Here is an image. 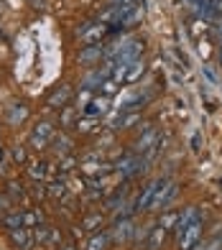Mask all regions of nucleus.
Instances as JSON below:
<instances>
[{
	"mask_svg": "<svg viewBox=\"0 0 222 250\" xmlns=\"http://www.w3.org/2000/svg\"><path fill=\"white\" fill-rule=\"evenodd\" d=\"M10 240H13L20 250H31L33 245V237L28 232V227H18V230H10Z\"/></svg>",
	"mask_w": 222,
	"mask_h": 250,
	"instance_id": "14",
	"label": "nucleus"
},
{
	"mask_svg": "<svg viewBox=\"0 0 222 250\" xmlns=\"http://www.w3.org/2000/svg\"><path fill=\"white\" fill-rule=\"evenodd\" d=\"M176 220H179V212H166V214H161V220H159V225L163 227L166 232H169V230H174V225H176Z\"/></svg>",
	"mask_w": 222,
	"mask_h": 250,
	"instance_id": "26",
	"label": "nucleus"
},
{
	"mask_svg": "<svg viewBox=\"0 0 222 250\" xmlns=\"http://www.w3.org/2000/svg\"><path fill=\"white\" fill-rule=\"evenodd\" d=\"M107 110H110V97H107V95H95L92 102L87 105V115L100 118V115H105Z\"/></svg>",
	"mask_w": 222,
	"mask_h": 250,
	"instance_id": "12",
	"label": "nucleus"
},
{
	"mask_svg": "<svg viewBox=\"0 0 222 250\" xmlns=\"http://www.w3.org/2000/svg\"><path fill=\"white\" fill-rule=\"evenodd\" d=\"M199 143H202V135L194 133V135H192V148H194V151H199Z\"/></svg>",
	"mask_w": 222,
	"mask_h": 250,
	"instance_id": "37",
	"label": "nucleus"
},
{
	"mask_svg": "<svg viewBox=\"0 0 222 250\" xmlns=\"http://www.w3.org/2000/svg\"><path fill=\"white\" fill-rule=\"evenodd\" d=\"M148 164H146V158L143 156H136V153H128V156H123L120 161L115 164V171L120 174V176H136V174H146L148 171Z\"/></svg>",
	"mask_w": 222,
	"mask_h": 250,
	"instance_id": "2",
	"label": "nucleus"
},
{
	"mask_svg": "<svg viewBox=\"0 0 222 250\" xmlns=\"http://www.w3.org/2000/svg\"><path fill=\"white\" fill-rule=\"evenodd\" d=\"M69 100H72V87H69V84H61L59 89H54V92L49 95L46 105H49L51 110H61V107L69 105Z\"/></svg>",
	"mask_w": 222,
	"mask_h": 250,
	"instance_id": "9",
	"label": "nucleus"
},
{
	"mask_svg": "<svg viewBox=\"0 0 222 250\" xmlns=\"http://www.w3.org/2000/svg\"><path fill=\"white\" fill-rule=\"evenodd\" d=\"M77 107H61V115H59V125L61 128H72V125H77V115H74Z\"/></svg>",
	"mask_w": 222,
	"mask_h": 250,
	"instance_id": "24",
	"label": "nucleus"
},
{
	"mask_svg": "<svg viewBox=\"0 0 222 250\" xmlns=\"http://www.w3.org/2000/svg\"><path fill=\"white\" fill-rule=\"evenodd\" d=\"M107 243H110V235L107 232H95L87 243V250H107Z\"/></svg>",
	"mask_w": 222,
	"mask_h": 250,
	"instance_id": "23",
	"label": "nucleus"
},
{
	"mask_svg": "<svg viewBox=\"0 0 222 250\" xmlns=\"http://www.w3.org/2000/svg\"><path fill=\"white\" fill-rule=\"evenodd\" d=\"M159 184H161V179L148 181V184L143 187V191L136 197V202H133V209H136V212H146V209H148V204H151V199H153V194H156Z\"/></svg>",
	"mask_w": 222,
	"mask_h": 250,
	"instance_id": "7",
	"label": "nucleus"
},
{
	"mask_svg": "<svg viewBox=\"0 0 222 250\" xmlns=\"http://www.w3.org/2000/svg\"><path fill=\"white\" fill-rule=\"evenodd\" d=\"M105 79H110L105 72H102V66H95V69H90L84 74V79H82V89H97V87H102V82Z\"/></svg>",
	"mask_w": 222,
	"mask_h": 250,
	"instance_id": "10",
	"label": "nucleus"
},
{
	"mask_svg": "<svg viewBox=\"0 0 222 250\" xmlns=\"http://www.w3.org/2000/svg\"><path fill=\"white\" fill-rule=\"evenodd\" d=\"M92 97H95V95L90 92V89H82V92L77 95V105H74V107L80 110V107H84V105H90V102H92Z\"/></svg>",
	"mask_w": 222,
	"mask_h": 250,
	"instance_id": "32",
	"label": "nucleus"
},
{
	"mask_svg": "<svg viewBox=\"0 0 222 250\" xmlns=\"http://www.w3.org/2000/svg\"><path fill=\"white\" fill-rule=\"evenodd\" d=\"M133 230H136V225H133V220H118L115 227H113V240L115 243H125L128 237L133 235Z\"/></svg>",
	"mask_w": 222,
	"mask_h": 250,
	"instance_id": "11",
	"label": "nucleus"
},
{
	"mask_svg": "<svg viewBox=\"0 0 222 250\" xmlns=\"http://www.w3.org/2000/svg\"><path fill=\"white\" fill-rule=\"evenodd\" d=\"M3 225L8 230H18V227H23V212H10L3 217Z\"/></svg>",
	"mask_w": 222,
	"mask_h": 250,
	"instance_id": "25",
	"label": "nucleus"
},
{
	"mask_svg": "<svg viewBox=\"0 0 222 250\" xmlns=\"http://www.w3.org/2000/svg\"><path fill=\"white\" fill-rule=\"evenodd\" d=\"M220 66H222V49H220Z\"/></svg>",
	"mask_w": 222,
	"mask_h": 250,
	"instance_id": "41",
	"label": "nucleus"
},
{
	"mask_svg": "<svg viewBox=\"0 0 222 250\" xmlns=\"http://www.w3.org/2000/svg\"><path fill=\"white\" fill-rule=\"evenodd\" d=\"M72 138L66 133H54V138H51V148L57 156H66V153H72Z\"/></svg>",
	"mask_w": 222,
	"mask_h": 250,
	"instance_id": "13",
	"label": "nucleus"
},
{
	"mask_svg": "<svg viewBox=\"0 0 222 250\" xmlns=\"http://www.w3.org/2000/svg\"><path fill=\"white\" fill-rule=\"evenodd\" d=\"M176 191H179V184H176L174 179H161V184H159V189H156V194H153L148 209H151V212L166 209V207H169V202H174Z\"/></svg>",
	"mask_w": 222,
	"mask_h": 250,
	"instance_id": "1",
	"label": "nucleus"
},
{
	"mask_svg": "<svg viewBox=\"0 0 222 250\" xmlns=\"http://www.w3.org/2000/svg\"><path fill=\"white\" fill-rule=\"evenodd\" d=\"M115 3H118V0H113V3H110V5H115Z\"/></svg>",
	"mask_w": 222,
	"mask_h": 250,
	"instance_id": "42",
	"label": "nucleus"
},
{
	"mask_svg": "<svg viewBox=\"0 0 222 250\" xmlns=\"http://www.w3.org/2000/svg\"><path fill=\"white\" fill-rule=\"evenodd\" d=\"M54 123H49V120H43V123H39L36 128H33V133H31V138H28V143L33 146L36 151H43L46 146H51V138H54Z\"/></svg>",
	"mask_w": 222,
	"mask_h": 250,
	"instance_id": "4",
	"label": "nucleus"
},
{
	"mask_svg": "<svg viewBox=\"0 0 222 250\" xmlns=\"http://www.w3.org/2000/svg\"><path fill=\"white\" fill-rule=\"evenodd\" d=\"M138 120H141V112H125V115H118V120L113 123V128L115 130H130Z\"/></svg>",
	"mask_w": 222,
	"mask_h": 250,
	"instance_id": "18",
	"label": "nucleus"
},
{
	"mask_svg": "<svg viewBox=\"0 0 222 250\" xmlns=\"http://www.w3.org/2000/svg\"><path fill=\"white\" fill-rule=\"evenodd\" d=\"M72 168H74V158H64L61 166H59V171H61V174H69Z\"/></svg>",
	"mask_w": 222,
	"mask_h": 250,
	"instance_id": "35",
	"label": "nucleus"
},
{
	"mask_svg": "<svg viewBox=\"0 0 222 250\" xmlns=\"http://www.w3.org/2000/svg\"><path fill=\"white\" fill-rule=\"evenodd\" d=\"M8 207H10V199H5L3 194H0V212H5Z\"/></svg>",
	"mask_w": 222,
	"mask_h": 250,
	"instance_id": "39",
	"label": "nucleus"
},
{
	"mask_svg": "<svg viewBox=\"0 0 222 250\" xmlns=\"http://www.w3.org/2000/svg\"><path fill=\"white\" fill-rule=\"evenodd\" d=\"M120 89V84L118 82H113V79H105L102 82V87H100V95H107V97H113L115 92Z\"/></svg>",
	"mask_w": 222,
	"mask_h": 250,
	"instance_id": "31",
	"label": "nucleus"
},
{
	"mask_svg": "<svg viewBox=\"0 0 222 250\" xmlns=\"http://www.w3.org/2000/svg\"><path fill=\"white\" fill-rule=\"evenodd\" d=\"M0 8H3V5H0Z\"/></svg>",
	"mask_w": 222,
	"mask_h": 250,
	"instance_id": "43",
	"label": "nucleus"
},
{
	"mask_svg": "<svg viewBox=\"0 0 222 250\" xmlns=\"http://www.w3.org/2000/svg\"><path fill=\"white\" fill-rule=\"evenodd\" d=\"M159 138H161V133L151 125V128H148V130H143V133H141V138L133 143V153H136V156H146V153L153 148V146L159 143Z\"/></svg>",
	"mask_w": 222,
	"mask_h": 250,
	"instance_id": "6",
	"label": "nucleus"
},
{
	"mask_svg": "<svg viewBox=\"0 0 222 250\" xmlns=\"http://www.w3.org/2000/svg\"><path fill=\"white\" fill-rule=\"evenodd\" d=\"M33 237H36V243H39V245H41V243H46L49 237H51L49 225H39V230H36V235H33Z\"/></svg>",
	"mask_w": 222,
	"mask_h": 250,
	"instance_id": "33",
	"label": "nucleus"
},
{
	"mask_svg": "<svg viewBox=\"0 0 222 250\" xmlns=\"http://www.w3.org/2000/svg\"><path fill=\"white\" fill-rule=\"evenodd\" d=\"M105 31H107V26H102V23H95L90 31H87L84 33V36H82V43H84V46H92V43H97L100 39H102L105 36Z\"/></svg>",
	"mask_w": 222,
	"mask_h": 250,
	"instance_id": "20",
	"label": "nucleus"
},
{
	"mask_svg": "<svg viewBox=\"0 0 222 250\" xmlns=\"http://www.w3.org/2000/svg\"><path fill=\"white\" fill-rule=\"evenodd\" d=\"M102 225H105V217H102V214H100V212H92V214H87V217H84V222H82V227H84L87 232H97V230H100V227H102Z\"/></svg>",
	"mask_w": 222,
	"mask_h": 250,
	"instance_id": "21",
	"label": "nucleus"
},
{
	"mask_svg": "<svg viewBox=\"0 0 222 250\" xmlns=\"http://www.w3.org/2000/svg\"><path fill=\"white\" fill-rule=\"evenodd\" d=\"M61 250H77V248H74V245H72V243H69V245H64V248H61Z\"/></svg>",
	"mask_w": 222,
	"mask_h": 250,
	"instance_id": "40",
	"label": "nucleus"
},
{
	"mask_svg": "<svg viewBox=\"0 0 222 250\" xmlns=\"http://www.w3.org/2000/svg\"><path fill=\"white\" fill-rule=\"evenodd\" d=\"M46 168H49V164H33V166H28V176L33 181H41L46 176Z\"/></svg>",
	"mask_w": 222,
	"mask_h": 250,
	"instance_id": "27",
	"label": "nucleus"
},
{
	"mask_svg": "<svg viewBox=\"0 0 222 250\" xmlns=\"http://www.w3.org/2000/svg\"><path fill=\"white\" fill-rule=\"evenodd\" d=\"M105 56V46L102 43H92V46H82L80 54H77V64L82 66H90L95 69V64H100V59Z\"/></svg>",
	"mask_w": 222,
	"mask_h": 250,
	"instance_id": "5",
	"label": "nucleus"
},
{
	"mask_svg": "<svg viewBox=\"0 0 222 250\" xmlns=\"http://www.w3.org/2000/svg\"><path fill=\"white\" fill-rule=\"evenodd\" d=\"M49 194L57 197V199L64 197V194H66V181H64V179H57V181H54V184L49 187Z\"/></svg>",
	"mask_w": 222,
	"mask_h": 250,
	"instance_id": "29",
	"label": "nucleus"
},
{
	"mask_svg": "<svg viewBox=\"0 0 222 250\" xmlns=\"http://www.w3.org/2000/svg\"><path fill=\"white\" fill-rule=\"evenodd\" d=\"M202 232H204V220L199 217L197 222H192L179 237H176V248L179 250H192L197 243H202Z\"/></svg>",
	"mask_w": 222,
	"mask_h": 250,
	"instance_id": "3",
	"label": "nucleus"
},
{
	"mask_svg": "<svg viewBox=\"0 0 222 250\" xmlns=\"http://www.w3.org/2000/svg\"><path fill=\"white\" fill-rule=\"evenodd\" d=\"M143 74H146V62H143V59L130 62L128 64V74H125V84H136Z\"/></svg>",
	"mask_w": 222,
	"mask_h": 250,
	"instance_id": "15",
	"label": "nucleus"
},
{
	"mask_svg": "<svg viewBox=\"0 0 222 250\" xmlns=\"http://www.w3.org/2000/svg\"><path fill=\"white\" fill-rule=\"evenodd\" d=\"M97 125H100V118L84 115V118H80V120H77V125H74V128L80 130V133H95V130H97Z\"/></svg>",
	"mask_w": 222,
	"mask_h": 250,
	"instance_id": "22",
	"label": "nucleus"
},
{
	"mask_svg": "<svg viewBox=\"0 0 222 250\" xmlns=\"http://www.w3.org/2000/svg\"><path fill=\"white\" fill-rule=\"evenodd\" d=\"M10 156H13L16 164H26V151L23 148H13V153H10Z\"/></svg>",
	"mask_w": 222,
	"mask_h": 250,
	"instance_id": "34",
	"label": "nucleus"
},
{
	"mask_svg": "<svg viewBox=\"0 0 222 250\" xmlns=\"http://www.w3.org/2000/svg\"><path fill=\"white\" fill-rule=\"evenodd\" d=\"M163 240H166V230L161 225H153V230H151L148 240H146V250H161Z\"/></svg>",
	"mask_w": 222,
	"mask_h": 250,
	"instance_id": "16",
	"label": "nucleus"
},
{
	"mask_svg": "<svg viewBox=\"0 0 222 250\" xmlns=\"http://www.w3.org/2000/svg\"><path fill=\"white\" fill-rule=\"evenodd\" d=\"M43 220L41 212H23V227H39Z\"/></svg>",
	"mask_w": 222,
	"mask_h": 250,
	"instance_id": "28",
	"label": "nucleus"
},
{
	"mask_svg": "<svg viewBox=\"0 0 222 250\" xmlns=\"http://www.w3.org/2000/svg\"><path fill=\"white\" fill-rule=\"evenodd\" d=\"M151 230H153V225H143V230H141V227H136V230H133V237H136V243H143V245H146Z\"/></svg>",
	"mask_w": 222,
	"mask_h": 250,
	"instance_id": "30",
	"label": "nucleus"
},
{
	"mask_svg": "<svg viewBox=\"0 0 222 250\" xmlns=\"http://www.w3.org/2000/svg\"><path fill=\"white\" fill-rule=\"evenodd\" d=\"M141 21H143V8L138 5V8H133L123 21H120V28H123V31H130V28H136Z\"/></svg>",
	"mask_w": 222,
	"mask_h": 250,
	"instance_id": "19",
	"label": "nucleus"
},
{
	"mask_svg": "<svg viewBox=\"0 0 222 250\" xmlns=\"http://www.w3.org/2000/svg\"><path fill=\"white\" fill-rule=\"evenodd\" d=\"M8 187H10L8 191H10V194H13V197H16V194H18V197H23V191H20V184H16V181H10Z\"/></svg>",
	"mask_w": 222,
	"mask_h": 250,
	"instance_id": "36",
	"label": "nucleus"
},
{
	"mask_svg": "<svg viewBox=\"0 0 222 250\" xmlns=\"http://www.w3.org/2000/svg\"><path fill=\"white\" fill-rule=\"evenodd\" d=\"M202 72L207 74V79H209V82H212V84H217V77H215V72H212V69H207V66H204Z\"/></svg>",
	"mask_w": 222,
	"mask_h": 250,
	"instance_id": "38",
	"label": "nucleus"
},
{
	"mask_svg": "<svg viewBox=\"0 0 222 250\" xmlns=\"http://www.w3.org/2000/svg\"><path fill=\"white\" fill-rule=\"evenodd\" d=\"M26 118H28V105H23V102H16V105L8 110V123H10V125L23 123Z\"/></svg>",
	"mask_w": 222,
	"mask_h": 250,
	"instance_id": "17",
	"label": "nucleus"
},
{
	"mask_svg": "<svg viewBox=\"0 0 222 250\" xmlns=\"http://www.w3.org/2000/svg\"><path fill=\"white\" fill-rule=\"evenodd\" d=\"M199 217H202V214H199V209H197V204H189V207H186L184 212H179V220H176V225H174V235L179 237L186 227H189L192 222H197Z\"/></svg>",
	"mask_w": 222,
	"mask_h": 250,
	"instance_id": "8",
	"label": "nucleus"
}]
</instances>
